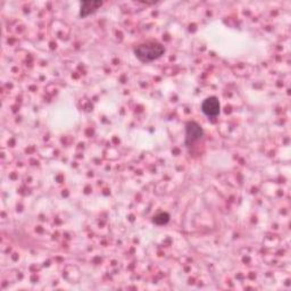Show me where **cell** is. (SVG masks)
<instances>
[{
  "instance_id": "2",
  "label": "cell",
  "mask_w": 291,
  "mask_h": 291,
  "mask_svg": "<svg viewBox=\"0 0 291 291\" xmlns=\"http://www.w3.org/2000/svg\"><path fill=\"white\" fill-rule=\"evenodd\" d=\"M204 137L203 127L196 122H189L185 125V145L191 146Z\"/></svg>"
},
{
  "instance_id": "3",
  "label": "cell",
  "mask_w": 291,
  "mask_h": 291,
  "mask_svg": "<svg viewBox=\"0 0 291 291\" xmlns=\"http://www.w3.org/2000/svg\"><path fill=\"white\" fill-rule=\"evenodd\" d=\"M202 111L208 117H216L221 113V104L216 97H209L205 99L202 104Z\"/></svg>"
},
{
  "instance_id": "1",
  "label": "cell",
  "mask_w": 291,
  "mask_h": 291,
  "mask_svg": "<svg viewBox=\"0 0 291 291\" xmlns=\"http://www.w3.org/2000/svg\"><path fill=\"white\" fill-rule=\"evenodd\" d=\"M164 46L157 41H148L136 47L135 55L141 63H151L163 56Z\"/></svg>"
},
{
  "instance_id": "4",
  "label": "cell",
  "mask_w": 291,
  "mask_h": 291,
  "mask_svg": "<svg viewBox=\"0 0 291 291\" xmlns=\"http://www.w3.org/2000/svg\"><path fill=\"white\" fill-rule=\"evenodd\" d=\"M103 6V2H83L81 3V11L80 16L87 17L90 14H93L94 12Z\"/></svg>"
},
{
  "instance_id": "5",
  "label": "cell",
  "mask_w": 291,
  "mask_h": 291,
  "mask_svg": "<svg viewBox=\"0 0 291 291\" xmlns=\"http://www.w3.org/2000/svg\"><path fill=\"white\" fill-rule=\"evenodd\" d=\"M170 221V214L168 213H159L158 215H156L154 217V223L157 225H164V224H168Z\"/></svg>"
}]
</instances>
